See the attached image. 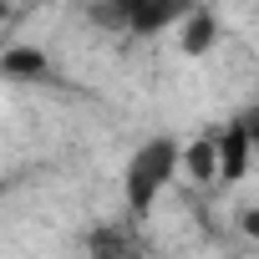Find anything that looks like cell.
<instances>
[{"instance_id": "cell-5", "label": "cell", "mask_w": 259, "mask_h": 259, "mask_svg": "<svg viewBox=\"0 0 259 259\" xmlns=\"http://www.w3.org/2000/svg\"><path fill=\"white\" fill-rule=\"evenodd\" d=\"M178 46H183L188 56H203V51L213 46V11H203V6L188 11V16H183V41H178Z\"/></svg>"}, {"instance_id": "cell-8", "label": "cell", "mask_w": 259, "mask_h": 259, "mask_svg": "<svg viewBox=\"0 0 259 259\" xmlns=\"http://www.w3.org/2000/svg\"><path fill=\"white\" fill-rule=\"evenodd\" d=\"M244 127H249V143H254V148H259V107H254V112H249V117H244Z\"/></svg>"}, {"instance_id": "cell-1", "label": "cell", "mask_w": 259, "mask_h": 259, "mask_svg": "<svg viewBox=\"0 0 259 259\" xmlns=\"http://www.w3.org/2000/svg\"><path fill=\"white\" fill-rule=\"evenodd\" d=\"M178 158H183V148H178L173 138H153V143H143V148L133 153V163H127V178H122L127 213H133V219H143V213L163 198V188H168L173 173H178Z\"/></svg>"}, {"instance_id": "cell-7", "label": "cell", "mask_w": 259, "mask_h": 259, "mask_svg": "<svg viewBox=\"0 0 259 259\" xmlns=\"http://www.w3.org/2000/svg\"><path fill=\"white\" fill-rule=\"evenodd\" d=\"M0 71H11V76H41L46 71V56L31 51V46H16V51L0 56Z\"/></svg>"}, {"instance_id": "cell-6", "label": "cell", "mask_w": 259, "mask_h": 259, "mask_svg": "<svg viewBox=\"0 0 259 259\" xmlns=\"http://www.w3.org/2000/svg\"><path fill=\"white\" fill-rule=\"evenodd\" d=\"M178 168H188V173H193L198 183H203V178H219V158H213V138H198L193 148H183Z\"/></svg>"}, {"instance_id": "cell-4", "label": "cell", "mask_w": 259, "mask_h": 259, "mask_svg": "<svg viewBox=\"0 0 259 259\" xmlns=\"http://www.w3.org/2000/svg\"><path fill=\"white\" fill-rule=\"evenodd\" d=\"M87 254L92 259H143V244L127 224H97L87 234Z\"/></svg>"}, {"instance_id": "cell-3", "label": "cell", "mask_w": 259, "mask_h": 259, "mask_svg": "<svg viewBox=\"0 0 259 259\" xmlns=\"http://www.w3.org/2000/svg\"><path fill=\"white\" fill-rule=\"evenodd\" d=\"M249 148H254V143H249V127H244V117H239V122H229L224 133L213 138L219 178H229V183H234V178H244V173H249Z\"/></svg>"}, {"instance_id": "cell-2", "label": "cell", "mask_w": 259, "mask_h": 259, "mask_svg": "<svg viewBox=\"0 0 259 259\" xmlns=\"http://www.w3.org/2000/svg\"><path fill=\"white\" fill-rule=\"evenodd\" d=\"M193 6H153V0H117V6H97L92 16L102 21V26H117V31H127V36H153V31H163V26H173V21H183Z\"/></svg>"}, {"instance_id": "cell-9", "label": "cell", "mask_w": 259, "mask_h": 259, "mask_svg": "<svg viewBox=\"0 0 259 259\" xmlns=\"http://www.w3.org/2000/svg\"><path fill=\"white\" fill-rule=\"evenodd\" d=\"M0 16H6V11H0Z\"/></svg>"}]
</instances>
